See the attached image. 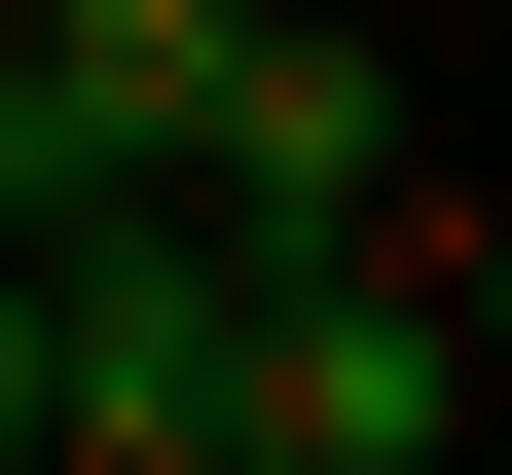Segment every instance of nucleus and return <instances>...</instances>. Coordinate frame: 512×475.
Returning <instances> with one entry per match:
<instances>
[{"instance_id": "f257e3e1", "label": "nucleus", "mask_w": 512, "mask_h": 475, "mask_svg": "<svg viewBox=\"0 0 512 475\" xmlns=\"http://www.w3.org/2000/svg\"><path fill=\"white\" fill-rule=\"evenodd\" d=\"M366 183H403V74H366L330 0H256V74L183 110V220H220V256H330Z\"/></svg>"}, {"instance_id": "f03ea898", "label": "nucleus", "mask_w": 512, "mask_h": 475, "mask_svg": "<svg viewBox=\"0 0 512 475\" xmlns=\"http://www.w3.org/2000/svg\"><path fill=\"white\" fill-rule=\"evenodd\" d=\"M476 439H512V220H476Z\"/></svg>"}]
</instances>
